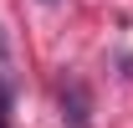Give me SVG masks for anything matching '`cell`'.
Wrapping results in <instances>:
<instances>
[{
  "instance_id": "cell-1",
  "label": "cell",
  "mask_w": 133,
  "mask_h": 128,
  "mask_svg": "<svg viewBox=\"0 0 133 128\" xmlns=\"http://www.w3.org/2000/svg\"><path fill=\"white\" fill-rule=\"evenodd\" d=\"M62 123L66 128H92V92H87L82 77L62 82Z\"/></svg>"
},
{
  "instance_id": "cell-2",
  "label": "cell",
  "mask_w": 133,
  "mask_h": 128,
  "mask_svg": "<svg viewBox=\"0 0 133 128\" xmlns=\"http://www.w3.org/2000/svg\"><path fill=\"white\" fill-rule=\"evenodd\" d=\"M10 113H16V56L0 31V128H10Z\"/></svg>"
}]
</instances>
